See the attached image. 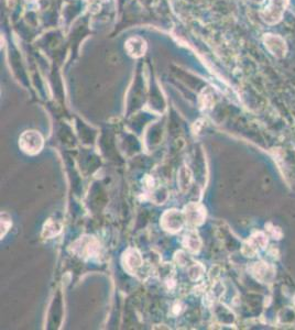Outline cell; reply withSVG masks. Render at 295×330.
Here are the masks:
<instances>
[{
    "label": "cell",
    "mask_w": 295,
    "mask_h": 330,
    "mask_svg": "<svg viewBox=\"0 0 295 330\" xmlns=\"http://www.w3.org/2000/svg\"><path fill=\"white\" fill-rule=\"evenodd\" d=\"M62 229H63V226L60 222H58V220L50 218L43 225L42 237L44 239H52V238L56 237L57 235H60Z\"/></svg>",
    "instance_id": "30bf717a"
},
{
    "label": "cell",
    "mask_w": 295,
    "mask_h": 330,
    "mask_svg": "<svg viewBox=\"0 0 295 330\" xmlns=\"http://www.w3.org/2000/svg\"><path fill=\"white\" fill-rule=\"evenodd\" d=\"M122 265L124 270L131 274H137L143 265V259L137 249H128L122 255Z\"/></svg>",
    "instance_id": "8992f818"
},
{
    "label": "cell",
    "mask_w": 295,
    "mask_h": 330,
    "mask_svg": "<svg viewBox=\"0 0 295 330\" xmlns=\"http://www.w3.org/2000/svg\"><path fill=\"white\" fill-rule=\"evenodd\" d=\"M187 272H188L189 279L193 281H198L200 277H202L203 273H204V268H203V265L201 263L193 262L187 268Z\"/></svg>",
    "instance_id": "4fadbf2b"
},
{
    "label": "cell",
    "mask_w": 295,
    "mask_h": 330,
    "mask_svg": "<svg viewBox=\"0 0 295 330\" xmlns=\"http://www.w3.org/2000/svg\"><path fill=\"white\" fill-rule=\"evenodd\" d=\"M183 247L191 253H198L202 248V240L194 229H189L183 237Z\"/></svg>",
    "instance_id": "9c48e42d"
},
{
    "label": "cell",
    "mask_w": 295,
    "mask_h": 330,
    "mask_svg": "<svg viewBox=\"0 0 295 330\" xmlns=\"http://www.w3.org/2000/svg\"><path fill=\"white\" fill-rule=\"evenodd\" d=\"M126 50L130 56L140 57L146 53V50H147L146 41L140 36L130 38L126 42Z\"/></svg>",
    "instance_id": "ba28073f"
},
{
    "label": "cell",
    "mask_w": 295,
    "mask_h": 330,
    "mask_svg": "<svg viewBox=\"0 0 295 330\" xmlns=\"http://www.w3.org/2000/svg\"><path fill=\"white\" fill-rule=\"evenodd\" d=\"M186 225L184 212L176 209H170L163 213L161 217L162 228L171 234L181 231Z\"/></svg>",
    "instance_id": "3957f363"
},
{
    "label": "cell",
    "mask_w": 295,
    "mask_h": 330,
    "mask_svg": "<svg viewBox=\"0 0 295 330\" xmlns=\"http://www.w3.org/2000/svg\"><path fill=\"white\" fill-rule=\"evenodd\" d=\"M287 6V0H266V6L261 10V17L267 23H277Z\"/></svg>",
    "instance_id": "277c9868"
},
{
    "label": "cell",
    "mask_w": 295,
    "mask_h": 330,
    "mask_svg": "<svg viewBox=\"0 0 295 330\" xmlns=\"http://www.w3.org/2000/svg\"><path fill=\"white\" fill-rule=\"evenodd\" d=\"M44 144L43 137L40 132L36 130L24 131L19 138V146L21 150L30 155L38 154L41 152Z\"/></svg>",
    "instance_id": "7a4b0ae2"
},
{
    "label": "cell",
    "mask_w": 295,
    "mask_h": 330,
    "mask_svg": "<svg viewBox=\"0 0 295 330\" xmlns=\"http://www.w3.org/2000/svg\"><path fill=\"white\" fill-rule=\"evenodd\" d=\"M265 42H266L268 50L270 51L273 55L278 56V57L285 55L286 45H285V42L282 40L280 36L267 34L265 36Z\"/></svg>",
    "instance_id": "52a82bcc"
},
{
    "label": "cell",
    "mask_w": 295,
    "mask_h": 330,
    "mask_svg": "<svg viewBox=\"0 0 295 330\" xmlns=\"http://www.w3.org/2000/svg\"><path fill=\"white\" fill-rule=\"evenodd\" d=\"M175 261L178 262L179 265H181V267H189V265H191L194 261L192 260L191 258H189L185 252H183V251H179V252H176V254H175Z\"/></svg>",
    "instance_id": "5bb4252c"
},
{
    "label": "cell",
    "mask_w": 295,
    "mask_h": 330,
    "mask_svg": "<svg viewBox=\"0 0 295 330\" xmlns=\"http://www.w3.org/2000/svg\"><path fill=\"white\" fill-rule=\"evenodd\" d=\"M156 272H158V275L160 279L165 281L166 283L173 282L172 280H173V275H174V269L171 265V263L162 264Z\"/></svg>",
    "instance_id": "7c38bea8"
},
{
    "label": "cell",
    "mask_w": 295,
    "mask_h": 330,
    "mask_svg": "<svg viewBox=\"0 0 295 330\" xmlns=\"http://www.w3.org/2000/svg\"><path fill=\"white\" fill-rule=\"evenodd\" d=\"M11 225V218L9 217L8 213H2V239L7 234Z\"/></svg>",
    "instance_id": "9a60e30c"
},
{
    "label": "cell",
    "mask_w": 295,
    "mask_h": 330,
    "mask_svg": "<svg viewBox=\"0 0 295 330\" xmlns=\"http://www.w3.org/2000/svg\"><path fill=\"white\" fill-rule=\"evenodd\" d=\"M183 212H184L186 225L191 226L193 228L202 225L206 218V209L204 208V206L199 203H191L186 205Z\"/></svg>",
    "instance_id": "5b68a950"
},
{
    "label": "cell",
    "mask_w": 295,
    "mask_h": 330,
    "mask_svg": "<svg viewBox=\"0 0 295 330\" xmlns=\"http://www.w3.org/2000/svg\"><path fill=\"white\" fill-rule=\"evenodd\" d=\"M193 179L192 171L188 169V166H182L178 173V185L182 193H186L191 187Z\"/></svg>",
    "instance_id": "8fae6325"
},
{
    "label": "cell",
    "mask_w": 295,
    "mask_h": 330,
    "mask_svg": "<svg viewBox=\"0 0 295 330\" xmlns=\"http://www.w3.org/2000/svg\"><path fill=\"white\" fill-rule=\"evenodd\" d=\"M71 250L81 259H93L100 254L101 244L93 236H84L71 244Z\"/></svg>",
    "instance_id": "6da1fadb"
}]
</instances>
